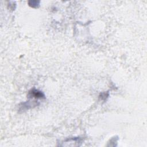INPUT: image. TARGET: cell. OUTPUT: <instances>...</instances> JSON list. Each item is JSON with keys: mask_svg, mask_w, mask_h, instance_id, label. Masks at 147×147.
I'll list each match as a JSON object with an SVG mask.
<instances>
[{"mask_svg": "<svg viewBox=\"0 0 147 147\" xmlns=\"http://www.w3.org/2000/svg\"><path fill=\"white\" fill-rule=\"evenodd\" d=\"M29 97H34L36 98H44V95L42 91H39L36 89H32L29 91L28 94Z\"/></svg>", "mask_w": 147, "mask_h": 147, "instance_id": "6da1fadb", "label": "cell"}, {"mask_svg": "<svg viewBox=\"0 0 147 147\" xmlns=\"http://www.w3.org/2000/svg\"><path fill=\"white\" fill-rule=\"evenodd\" d=\"M39 1H31L29 2V5L33 8H36L37 5H39Z\"/></svg>", "mask_w": 147, "mask_h": 147, "instance_id": "7a4b0ae2", "label": "cell"}]
</instances>
